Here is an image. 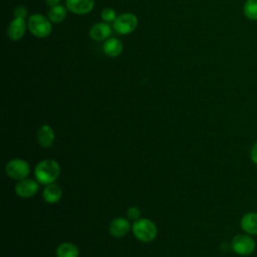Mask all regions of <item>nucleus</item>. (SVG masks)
<instances>
[{
	"instance_id": "nucleus-9",
	"label": "nucleus",
	"mask_w": 257,
	"mask_h": 257,
	"mask_svg": "<svg viewBox=\"0 0 257 257\" xmlns=\"http://www.w3.org/2000/svg\"><path fill=\"white\" fill-rule=\"evenodd\" d=\"M131 225L127 219L122 218V217H118L113 219L108 227L109 233L115 237V238H121L123 236H125L128 231H130Z\"/></svg>"
},
{
	"instance_id": "nucleus-2",
	"label": "nucleus",
	"mask_w": 257,
	"mask_h": 257,
	"mask_svg": "<svg viewBox=\"0 0 257 257\" xmlns=\"http://www.w3.org/2000/svg\"><path fill=\"white\" fill-rule=\"evenodd\" d=\"M133 233L135 237L145 243L152 242L158 234L157 226L150 219H139L133 225Z\"/></svg>"
},
{
	"instance_id": "nucleus-17",
	"label": "nucleus",
	"mask_w": 257,
	"mask_h": 257,
	"mask_svg": "<svg viewBox=\"0 0 257 257\" xmlns=\"http://www.w3.org/2000/svg\"><path fill=\"white\" fill-rule=\"evenodd\" d=\"M65 16H66V10L62 5L51 7L48 11V19L53 23H60L61 21L64 20Z\"/></svg>"
},
{
	"instance_id": "nucleus-10",
	"label": "nucleus",
	"mask_w": 257,
	"mask_h": 257,
	"mask_svg": "<svg viewBox=\"0 0 257 257\" xmlns=\"http://www.w3.org/2000/svg\"><path fill=\"white\" fill-rule=\"evenodd\" d=\"M25 30H26L25 19L15 17V19H13L8 26L7 34L11 40L17 41L24 36Z\"/></svg>"
},
{
	"instance_id": "nucleus-7",
	"label": "nucleus",
	"mask_w": 257,
	"mask_h": 257,
	"mask_svg": "<svg viewBox=\"0 0 257 257\" xmlns=\"http://www.w3.org/2000/svg\"><path fill=\"white\" fill-rule=\"evenodd\" d=\"M39 190V183L31 179H23L16 183L15 192L21 198L33 197Z\"/></svg>"
},
{
	"instance_id": "nucleus-8",
	"label": "nucleus",
	"mask_w": 257,
	"mask_h": 257,
	"mask_svg": "<svg viewBox=\"0 0 257 257\" xmlns=\"http://www.w3.org/2000/svg\"><path fill=\"white\" fill-rule=\"evenodd\" d=\"M94 0H66L65 7L74 14H86L92 10Z\"/></svg>"
},
{
	"instance_id": "nucleus-3",
	"label": "nucleus",
	"mask_w": 257,
	"mask_h": 257,
	"mask_svg": "<svg viewBox=\"0 0 257 257\" xmlns=\"http://www.w3.org/2000/svg\"><path fill=\"white\" fill-rule=\"evenodd\" d=\"M27 26L29 31L36 37L44 38L47 37L51 31L52 26L50 20L41 14H33L29 17Z\"/></svg>"
},
{
	"instance_id": "nucleus-12",
	"label": "nucleus",
	"mask_w": 257,
	"mask_h": 257,
	"mask_svg": "<svg viewBox=\"0 0 257 257\" xmlns=\"http://www.w3.org/2000/svg\"><path fill=\"white\" fill-rule=\"evenodd\" d=\"M90 37L96 41H102L107 39L111 34V27L106 22H99L92 25L89 31Z\"/></svg>"
},
{
	"instance_id": "nucleus-21",
	"label": "nucleus",
	"mask_w": 257,
	"mask_h": 257,
	"mask_svg": "<svg viewBox=\"0 0 257 257\" xmlns=\"http://www.w3.org/2000/svg\"><path fill=\"white\" fill-rule=\"evenodd\" d=\"M14 15L17 18H24L25 19V17L28 15V11H27V9L25 7L19 6V7H17L14 10Z\"/></svg>"
},
{
	"instance_id": "nucleus-14",
	"label": "nucleus",
	"mask_w": 257,
	"mask_h": 257,
	"mask_svg": "<svg viewBox=\"0 0 257 257\" xmlns=\"http://www.w3.org/2000/svg\"><path fill=\"white\" fill-rule=\"evenodd\" d=\"M42 196H43V199L47 203L54 204V203H57L61 199L62 191L59 186L52 183V184L46 185V187L43 190Z\"/></svg>"
},
{
	"instance_id": "nucleus-6",
	"label": "nucleus",
	"mask_w": 257,
	"mask_h": 257,
	"mask_svg": "<svg viewBox=\"0 0 257 257\" xmlns=\"http://www.w3.org/2000/svg\"><path fill=\"white\" fill-rule=\"evenodd\" d=\"M138 26V18L133 13H123L116 17L113 22V29L116 33L125 35L130 34Z\"/></svg>"
},
{
	"instance_id": "nucleus-18",
	"label": "nucleus",
	"mask_w": 257,
	"mask_h": 257,
	"mask_svg": "<svg viewBox=\"0 0 257 257\" xmlns=\"http://www.w3.org/2000/svg\"><path fill=\"white\" fill-rule=\"evenodd\" d=\"M243 13L249 20H257V0H246L243 6Z\"/></svg>"
},
{
	"instance_id": "nucleus-11",
	"label": "nucleus",
	"mask_w": 257,
	"mask_h": 257,
	"mask_svg": "<svg viewBox=\"0 0 257 257\" xmlns=\"http://www.w3.org/2000/svg\"><path fill=\"white\" fill-rule=\"evenodd\" d=\"M36 138H37L38 144L42 148L47 149V148H50L53 145L54 140H55V135H54V132H53V130L50 125L43 124L38 128Z\"/></svg>"
},
{
	"instance_id": "nucleus-1",
	"label": "nucleus",
	"mask_w": 257,
	"mask_h": 257,
	"mask_svg": "<svg viewBox=\"0 0 257 257\" xmlns=\"http://www.w3.org/2000/svg\"><path fill=\"white\" fill-rule=\"evenodd\" d=\"M35 179L40 185H49L54 183L60 174L59 164L51 159L43 160L35 167Z\"/></svg>"
},
{
	"instance_id": "nucleus-16",
	"label": "nucleus",
	"mask_w": 257,
	"mask_h": 257,
	"mask_svg": "<svg viewBox=\"0 0 257 257\" xmlns=\"http://www.w3.org/2000/svg\"><path fill=\"white\" fill-rule=\"evenodd\" d=\"M56 256L57 257H78L79 250L77 246L72 243L64 242L58 245L56 248Z\"/></svg>"
},
{
	"instance_id": "nucleus-20",
	"label": "nucleus",
	"mask_w": 257,
	"mask_h": 257,
	"mask_svg": "<svg viewBox=\"0 0 257 257\" xmlns=\"http://www.w3.org/2000/svg\"><path fill=\"white\" fill-rule=\"evenodd\" d=\"M126 215H127L128 219L137 221V220L140 219L141 210L138 207H131V208H128V210L126 212Z\"/></svg>"
},
{
	"instance_id": "nucleus-4",
	"label": "nucleus",
	"mask_w": 257,
	"mask_h": 257,
	"mask_svg": "<svg viewBox=\"0 0 257 257\" xmlns=\"http://www.w3.org/2000/svg\"><path fill=\"white\" fill-rule=\"evenodd\" d=\"M5 172L11 179L20 181L26 179L30 173L29 164L22 159H14L7 163L5 167Z\"/></svg>"
},
{
	"instance_id": "nucleus-13",
	"label": "nucleus",
	"mask_w": 257,
	"mask_h": 257,
	"mask_svg": "<svg viewBox=\"0 0 257 257\" xmlns=\"http://www.w3.org/2000/svg\"><path fill=\"white\" fill-rule=\"evenodd\" d=\"M240 225L244 232L257 235V213L249 212L245 214L241 219Z\"/></svg>"
},
{
	"instance_id": "nucleus-22",
	"label": "nucleus",
	"mask_w": 257,
	"mask_h": 257,
	"mask_svg": "<svg viewBox=\"0 0 257 257\" xmlns=\"http://www.w3.org/2000/svg\"><path fill=\"white\" fill-rule=\"evenodd\" d=\"M250 158L252 160V162L257 165V143L255 145H253V147L251 148L250 151Z\"/></svg>"
},
{
	"instance_id": "nucleus-23",
	"label": "nucleus",
	"mask_w": 257,
	"mask_h": 257,
	"mask_svg": "<svg viewBox=\"0 0 257 257\" xmlns=\"http://www.w3.org/2000/svg\"><path fill=\"white\" fill-rule=\"evenodd\" d=\"M61 0H46V4L50 7H54V6H57L59 5Z\"/></svg>"
},
{
	"instance_id": "nucleus-19",
	"label": "nucleus",
	"mask_w": 257,
	"mask_h": 257,
	"mask_svg": "<svg viewBox=\"0 0 257 257\" xmlns=\"http://www.w3.org/2000/svg\"><path fill=\"white\" fill-rule=\"evenodd\" d=\"M116 13L113 9L111 8H105L101 11V19L106 22V23H109V22H114V20L116 19Z\"/></svg>"
},
{
	"instance_id": "nucleus-15",
	"label": "nucleus",
	"mask_w": 257,
	"mask_h": 257,
	"mask_svg": "<svg viewBox=\"0 0 257 257\" xmlns=\"http://www.w3.org/2000/svg\"><path fill=\"white\" fill-rule=\"evenodd\" d=\"M103 51L109 57H116L122 52V43L117 38H108L103 44Z\"/></svg>"
},
{
	"instance_id": "nucleus-5",
	"label": "nucleus",
	"mask_w": 257,
	"mask_h": 257,
	"mask_svg": "<svg viewBox=\"0 0 257 257\" xmlns=\"http://www.w3.org/2000/svg\"><path fill=\"white\" fill-rule=\"evenodd\" d=\"M233 251L241 256H247L254 252L256 243L252 237L245 234L236 235L231 243Z\"/></svg>"
}]
</instances>
